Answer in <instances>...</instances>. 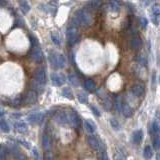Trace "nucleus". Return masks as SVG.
I'll return each mask as SVG.
<instances>
[{
    "instance_id": "nucleus-1",
    "label": "nucleus",
    "mask_w": 160,
    "mask_h": 160,
    "mask_svg": "<svg viewBox=\"0 0 160 160\" xmlns=\"http://www.w3.org/2000/svg\"><path fill=\"white\" fill-rule=\"evenodd\" d=\"M93 23V18L91 13H90L88 10L85 8L80 9L77 12V14L75 15L74 19H73V25L77 26V25H83V26H90Z\"/></svg>"
},
{
    "instance_id": "nucleus-2",
    "label": "nucleus",
    "mask_w": 160,
    "mask_h": 160,
    "mask_svg": "<svg viewBox=\"0 0 160 160\" xmlns=\"http://www.w3.org/2000/svg\"><path fill=\"white\" fill-rule=\"evenodd\" d=\"M30 41L32 46V50H31L32 60L35 61V62H40V61L43 59V52L41 48H40V45L38 44L37 40H36L35 37H30Z\"/></svg>"
},
{
    "instance_id": "nucleus-3",
    "label": "nucleus",
    "mask_w": 160,
    "mask_h": 160,
    "mask_svg": "<svg viewBox=\"0 0 160 160\" xmlns=\"http://www.w3.org/2000/svg\"><path fill=\"white\" fill-rule=\"evenodd\" d=\"M49 62L53 68L61 69L66 66V58H65L62 54L52 53L50 54L49 56Z\"/></svg>"
},
{
    "instance_id": "nucleus-4",
    "label": "nucleus",
    "mask_w": 160,
    "mask_h": 160,
    "mask_svg": "<svg viewBox=\"0 0 160 160\" xmlns=\"http://www.w3.org/2000/svg\"><path fill=\"white\" fill-rule=\"evenodd\" d=\"M66 38L69 45H74L75 43L78 41L79 34L77 30V26H75L73 24L69 25L66 30Z\"/></svg>"
},
{
    "instance_id": "nucleus-5",
    "label": "nucleus",
    "mask_w": 160,
    "mask_h": 160,
    "mask_svg": "<svg viewBox=\"0 0 160 160\" xmlns=\"http://www.w3.org/2000/svg\"><path fill=\"white\" fill-rule=\"evenodd\" d=\"M130 47L131 49L135 50V51H138V50L141 49L142 47V41H141V38L140 36L137 34L136 30L135 31H132V34H131V39H130Z\"/></svg>"
},
{
    "instance_id": "nucleus-6",
    "label": "nucleus",
    "mask_w": 160,
    "mask_h": 160,
    "mask_svg": "<svg viewBox=\"0 0 160 160\" xmlns=\"http://www.w3.org/2000/svg\"><path fill=\"white\" fill-rule=\"evenodd\" d=\"M54 120L59 123L60 125H64L66 126L67 124H69V120H68V116H67V112L65 111H56L55 114H54Z\"/></svg>"
},
{
    "instance_id": "nucleus-7",
    "label": "nucleus",
    "mask_w": 160,
    "mask_h": 160,
    "mask_svg": "<svg viewBox=\"0 0 160 160\" xmlns=\"http://www.w3.org/2000/svg\"><path fill=\"white\" fill-rule=\"evenodd\" d=\"M46 73H45V70L43 67H40L38 68L37 70L35 71V74H34V81L37 82L38 84L44 86L45 83H46Z\"/></svg>"
},
{
    "instance_id": "nucleus-8",
    "label": "nucleus",
    "mask_w": 160,
    "mask_h": 160,
    "mask_svg": "<svg viewBox=\"0 0 160 160\" xmlns=\"http://www.w3.org/2000/svg\"><path fill=\"white\" fill-rule=\"evenodd\" d=\"M67 116L69 120V124H71L73 127H75V128H78L80 126V119L78 114L76 113L74 110H68Z\"/></svg>"
},
{
    "instance_id": "nucleus-9",
    "label": "nucleus",
    "mask_w": 160,
    "mask_h": 160,
    "mask_svg": "<svg viewBox=\"0 0 160 160\" xmlns=\"http://www.w3.org/2000/svg\"><path fill=\"white\" fill-rule=\"evenodd\" d=\"M50 78H51L52 84L55 86H62L66 81V78L62 73H51Z\"/></svg>"
},
{
    "instance_id": "nucleus-10",
    "label": "nucleus",
    "mask_w": 160,
    "mask_h": 160,
    "mask_svg": "<svg viewBox=\"0 0 160 160\" xmlns=\"http://www.w3.org/2000/svg\"><path fill=\"white\" fill-rule=\"evenodd\" d=\"M152 22L155 25H158L160 22V4L156 3L152 6Z\"/></svg>"
},
{
    "instance_id": "nucleus-11",
    "label": "nucleus",
    "mask_w": 160,
    "mask_h": 160,
    "mask_svg": "<svg viewBox=\"0 0 160 160\" xmlns=\"http://www.w3.org/2000/svg\"><path fill=\"white\" fill-rule=\"evenodd\" d=\"M37 98H38V95L35 90H29V91L25 94L24 102L27 104H33L37 101Z\"/></svg>"
},
{
    "instance_id": "nucleus-12",
    "label": "nucleus",
    "mask_w": 160,
    "mask_h": 160,
    "mask_svg": "<svg viewBox=\"0 0 160 160\" xmlns=\"http://www.w3.org/2000/svg\"><path fill=\"white\" fill-rule=\"evenodd\" d=\"M45 117L44 112H34L28 116V121L31 123H40Z\"/></svg>"
},
{
    "instance_id": "nucleus-13",
    "label": "nucleus",
    "mask_w": 160,
    "mask_h": 160,
    "mask_svg": "<svg viewBox=\"0 0 160 160\" xmlns=\"http://www.w3.org/2000/svg\"><path fill=\"white\" fill-rule=\"evenodd\" d=\"M87 140H88L89 146L91 147L92 149H94V150H99V149H100L99 140H98L94 135H89L88 138H87Z\"/></svg>"
},
{
    "instance_id": "nucleus-14",
    "label": "nucleus",
    "mask_w": 160,
    "mask_h": 160,
    "mask_svg": "<svg viewBox=\"0 0 160 160\" xmlns=\"http://www.w3.org/2000/svg\"><path fill=\"white\" fill-rule=\"evenodd\" d=\"M51 145H52V142H51V138H50L49 135H47V134H45V135L42 136V147L43 149L48 152L50 150V148H51Z\"/></svg>"
},
{
    "instance_id": "nucleus-15",
    "label": "nucleus",
    "mask_w": 160,
    "mask_h": 160,
    "mask_svg": "<svg viewBox=\"0 0 160 160\" xmlns=\"http://www.w3.org/2000/svg\"><path fill=\"white\" fill-rule=\"evenodd\" d=\"M142 139H143V131H142V130H140V129L136 130V131L134 132L133 135H132L133 142L135 144H139V143H141Z\"/></svg>"
},
{
    "instance_id": "nucleus-16",
    "label": "nucleus",
    "mask_w": 160,
    "mask_h": 160,
    "mask_svg": "<svg viewBox=\"0 0 160 160\" xmlns=\"http://www.w3.org/2000/svg\"><path fill=\"white\" fill-rule=\"evenodd\" d=\"M83 87H84V89L87 90V91L92 92L95 90V83H94L93 80L91 79H87L83 82Z\"/></svg>"
},
{
    "instance_id": "nucleus-17",
    "label": "nucleus",
    "mask_w": 160,
    "mask_h": 160,
    "mask_svg": "<svg viewBox=\"0 0 160 160\" xmlns=\"http://www.w3.org/2000/svg\"><path fill=\"white\" fill-rule=\"evenodd\" d=\"M14 126H15V129L19 133H25L27 131V125L26 123L23 121H17L15 124H14Z\"/></svg>"
},
{
    "instance_id": "nucleus-18",
    "label": "nucleus",
    "mask_w": 160,
    "mask_h": 160,
    "mask_svg": "<svg viewBox=\"0 0 160 160\" xmlns=\"http://www.w3.org/2000/svg\"><path fill=\"white\" fill-rule=\"evenodd\" d=\"M132 92L134 95H136L137 97H140L143 95L144 93V87L140 84H137V85H134L132 87Z\"/></svg>"
},
{
    "instance_id": "nucleus-19",
    "label": "nucleus",
    "mask_w": 160,
    "mask_h": 160,
    "mask_svg": "<svg viewBox=\"0 0 160 160\" xmlns=\"http://www.w3.org/2000/svg\"><path fill=\"white\" fill-rule=\"evenodd\" d=\"M84 127H85L86 131L89 133H93L96 130V125L94 124L92 121H90V120H85Z\"/></svg>"
},
{
    "instance_id": "nucleus-20",
    "label": "nucleus",
    "mask_w": 160,
    "mask_h": 160,
    "mask_svg": "<svg viewBox=\"0 0 160 160\" xmlns=\"http://www.w3.org/2000/svg\"><path fill=\"white\" fill-rule=\"evenodd\" d=\"M122 114L125 116V117H130L132 115V108L130 107L129 104L127 103H123L122 105Z\"/></svg>"
},
{
    "instance_id": "nucleus-21",
    "label": "nucleus",
    "mask_w": 160,
    "mask_h": 160,
    "mask_svg": "<svg viewBox=\"0 0 160 160\" xmlns=\"http://www.w3.org/2000/svg\"><path fill=\"white\" fill-rule=\"evenodd\" d=\"M68 82L70 83L72 86H78L79 85V79L78 77L73 73H70L68 75Z\"/></svg>"
},
{
    "instance_id": "nucleus-22",
    "label": "nucleus",
    "mask_w": 160,
    "mask_h": 160,
    "mask_svg": "<svg viewBox=\"0 0 160 160\" xmlns=\"http://www.w3.org/2000/svg\"><path fill=\"white\" fill-rule=\"evenodd\" d=\"M62 95L64 97H66L67 99H74V95H73V92H72L71 88H69V87H65L62 90Z\"/></svg>"
},
{
    "instance_id": "nucleus-23",
    "label": "nucleus",
    "mask_w": 160,
    "mask_h": 160,
    "mask_svg": "<svg viewBox=\"0 0 160 160\" xmlns=\"http://www.w3.org/2000/svg\"><path fill=\"white\" fill-rule=\"evenodd\" d=\"M143 156L145 159H150L152 156H153V150H152L151 146H149V145L145 146L143 150Z\"/></svg>"
},
{
    "instance_id": "nucleus-24",
    "label": "nucleus",
    "mask_w": 160,
    "mask_h": 160,
    "mask_svg": "<svg viewBox=\"0 0 160 160\" xmlns=\"http://www.w3.org/2000/svg\"><path fill=\"white\" fill-rule=\"evenodd\" d=\"M122 105H123V103H122V98H121V96L117 95V96L115 97V100H114L115 109L117 111H121L122 110Z\"/></svg>"
},
{
    "instance_id": "nucleus-25",
    "label": "nucleus",
    "mask_w": 160,
    "mask_h": 160,
    "mask_svg": "<svg viewBox=\"0 0 160 160\" xmlns=\"http://www.w3.org/2000/svg\"><path fill=\"white\" fill-rule=\"evenodd\" d=\"M19 5H20V9L23 14H27L29 12V10H30V5L28 4L27 1H20Z\"/></svg>"
},
{
    "instance_id": "nucleus-26",
    "label": "nucleus",
    "mask_w": 160,
    "mask_h": 160,
    "mask_svg": "<svg viewBox=\"0 0 160 160\" xmlns=\"http://www.w3.org/2000/svg\"><path fill=\"white\" fill-rule=\"evenodd\" d=\"M10 103H11L10 105H11L12 107H15V108L19 107L21 105V103H22V97L19 95V96H17L15 98H13V99L10 101Z\"/></svg>"
},
{
    "instance_id": "nucleus-27",
    "label": "nucleus",
    "mask_w": 160,
    "mask_h": 160,
    "mask_svg": "<svg viewBox=\"0 0 160 160\" xmlns=\"http://www.w3.org/2000/svg\"><path fill=\"white\" fill-rule=\"evenodd\" d=\"M77 98H78L80 103H82V104L88 103V97H87V95L84 92H78L77 93Z\"/></svg>"
},
{
    "instance_id": "nucleus-28",
    "label": "nucleus",
    "mask_w": 160,
    "mask_h": 160,
    "mask_svg": "<svg viewBox=\"0 0 160 160\" xmlns=\"http://www.w3.org/2000/svg\"><path fill=\"white\" fill-rule=\"evenodd\" d=\"M109 8H110L112 11H118L119 10V7H120V5H119V3L117 2V1H109Z\"/></svg>"
},
{
    "instance_id": "nucleus-29",
    "label": "nucleus",
    "mask_w": 160,
    "mask_h": 160,
    "mask_svg": "<svg viewBox=\"0 0 160 160\" xmlns=\"http://www.w3.org/2000/svg\"><path fill=\"white\" fill-rule=\"evenodd\" d=\"M1 130L3 132H9V130H10V128H9V124L7 123V121L6 120H4V119H1Z\"/></svg>"
},
{
    "instance_id": "nucleus-30",
    "label": "nucleus",
    "mask_w": 160,
    "mask_h": 160,
    "mask_svg": "<svg viewBox=\"0 0 160 160\" xmlns=\"http://www.w3.org/2000/svg\"><path fill=\"white\" fill-rule=\"evenodd\" d=\"M110 125L111 127L113 128L114 130H119L120 129V124H119V122L117 121V119H115V118H111L110 119Z\"/></svg>"
},
{
    "instance_id": "nucleus-31",
    "label": "nucleus",
    "mask_w": 160,
    "mask_h": 160,
    "mask_svg": "<svg viewBox=\"0 0 160 160\" xmlns=\"http://www.w3.org/2000/svg\"><path fill=\"white\" fill-rule=\"evenodd\" d=\"M89 4H90V6L92 7V8H99L100 5H101V2L97 1V0H96V1H90Z\"/></svg>"
},
{
    "instance_id": "nucleus-32",
    "label": "nucleus",
    "mask_w": 160,
    "mask_h": 160,
    "mask_svg": "<svg viewBox=\"0 0 160 160\" xmlns=\"http://www.w3.org/2000/svg\"><path fill=\"white\" fill-rule=\"evenodd\" d=\"M51 38H52V42L54 43L55 45L57 46H59L60 45V41H59V39H58V37L56 35H54V33L51 34Z\"/></svg>"
},
{
    "instance_id": "nucleus-33",
    "label": "nucleus",
    "mask_w": 160,
    "mask_h": 160,
    "mask_svg": "<svg viewBox=\"0 0 160 160\" xmlns=\"http://www.w3.org/2000/svg\"><path fill=\"white\" fill-rule=\"evenodd\" d=\"M139 21H140V25H141V26H142L143 28H146V27H147V20H146V18L140 17V18H139Z\"/></svg>"
},
{
    "instance_id": "nucleus-34",
    "label": "nucleus",
    "mask_w": 160,
    "mask_h": 160,
    "mask_svg": "<svg viewBox=\"0 0 160 160\" xmlns=\"http://www.w3.org/2000/svg\"><path fill=\"white\" fill-rule=\"evenodd\" d=\"M99 160H108L106 152H104V151L100 152V154H99Z\"/></svg>"
},
{
    "instance_id": "nucleus-35",
    "label": "nucleus",
    "mask_w": 160,
    "mask_h": 160,
    "mask_svg": "<svg viewBox=\"0 0 160 160\" xmlns=\"http://www.w3.org/2000/svg\"><path fill=\"white\" fill-rule=\"evenodd\" d=\"M0 154H1V160H6V152L4 150V147L1 145V151H0Z\"/></svg>"
},
{
    "instance_id": "nucleus-36",
    "label": "nucleus",
    "mask_w": 160,
    "mask_h": 160,
    "mask_svg": "<svg viewBox=\"0 0 160 160\" xmlns=\"http://www.w3.org/2000/svg\"><path fill=\"white\" fill-rule=\"evenodd\" d=\"M154 145L156 148H160V135H158L154 139Z\"/></svg>"
},
{
    "instance_id": "nucleus-37",
    "label": "nucleus",
    "mask_w": 160,
    "mask_h": 160,
    "mask_svg": "<svg viewBox=\"0 0 160 160\" xmlns=\"http://www.w3.org/2000/svg\"><path fill=\"white\" fill-rule=\"evenodd\" d=\"M114 158H115V160H125L124 157H123V156L120 154V153H115Z\"/></svg>"
},
{
    "instance_id": "nucleus-38",
    "label": "nucleus",
    "mask_w": 160,
    "mask_h": 160,
    "mask_svg": "<svg viewBox=\"0 0 160 160\" xmlns=\"http://www.w3.org/2000/svg\"><path fill=\"white\" fill-rule=\"evenodd\" d=\"M91 109H92V112H93V114H94V115H96V116H100L99 111H98V109H97L96 107L91 106Z\"/></svg>"
},
{
    "instance_id": "nucleus-39",
    "label": "nucleus",
    "mask_w": 160,
    "mask_h": 160,
    "mask_svg": "<svg viewBox=\"0 0 160 160\" xmlns=\"http://www.w3.org/2000/svg\"><path fill=\"white\" fill-rule=\"evenodd\" d=\"M33 154H34V156H35V159H36V160H38V159H39V155H38L37 150H36L35 148L33 149Z\"/></svg>"
},
{
    "instance_id": "nucleus-40",
    "label": "nucleus",
    "mask_w": 160,
    "mask_h": 160,
    "mask_svg": "<svg viewBox=\"0 0 160 160\" xmlns=\"http://www.w3.org/2000/svg\"><path fill=\"white\" fill-rule=\"evenodd\" d=\"M18 160H26V158H25L23 155H19L18 156Z\"/></svg>"
}]
</instances>
